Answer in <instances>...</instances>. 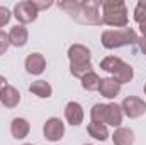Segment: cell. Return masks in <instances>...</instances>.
Wrapping results in <instances>:
<instances>
[{"mask_svg":"<svg viewBox=\"0 0 146 145\" xmlns=\"http://www.w3.org/2000/svg\"><path fill=\"white\" fill-rule=\"evenodd\" d=\"M10 17H12L10 10H9L7 7H2V5H0V28H3V26L10 21Z\"/></svg>","mask_w":146,"mask_h":145,"instance_id":"obj_22","label":"cell"},{"mask_svg":"<svg viewBox=\"0 0 146 145\" xmlns=\"http://www.w3.org/2000/svg\"><path fill=\"white\" fill-rule=\"evenodd\" d=\"M24 145H33V144H24Z\"/></svg>","mask_w":146,"mask_h":145,"instance_id":"obj_29","label":"cell"},{"mask_svg":"<svg viewBox=\"0 0 146 145\" xmlns=\"http://www.w3.org/2000/svg\"><path fill=\"white\" fill-rule=\"evenodd\" d=\"M139 31H141V34H143V38H146V17H143L139 22Z\"/></svg>","mask_w":146,"mask_h":145,"instance_id":"obj_24","label":"cell"},{"mask_svg":"<svg viewBox=\"0 0 146 145\" xmlns=\"http://www.w3.org/2000/svg\"><path fill=\"white\" fill-rule=\"evenodd\" d=\"M139 38L134 29L131 28H122V29H109L102 33V46L107 50L121 48V46H129L138 43Z\"/></svg>","mask_w":146,"mask_h":145,"instance_id":"obj_4","label":"cell"},{"mask_svg":"<svg viewBox=\"0 0 146 145\" xmlns=\"http://www.w3.org/2000/svg\"><path fill=\"white\" fill-rule=\"evenodd\" d=\"M37 14H39V10L36 9V5H34L33 0L19 2V3H15V7H14V15H15V19H17L22 26H24V24H29V22H33V21H36Z\"/></svg>","mask_w":146,"mask_h":145,"instance_id":"obj_5","label":"cell"},{"mask_svg":"<svg viewBox=\"0 0 146 145\" xmlns=\"http://www.w3.org/2000/svg\"><path fill=\"white\" fill-rule=\"evenodd\" d=\"M133 77H134V70H133V67H131L129 63H126V62L117 68V72L112 73V79H114V80H117L121 85H122V84L131 82V80H133Z\"/></svg>","mask_w":146,"mask_h":145,"instance_id":"obj_18","label":"cell"},{"mask_svg":"<svg viewBox=\"0 0 146 145\" xmlns=\"http://www.w3.org/2000/svg\"><path fill=\"white\" fill-rule=\"evenodd\" d=\"M5 85H7V79H5L3 75H0V91H2Z\"/></svg>","mask_w":146,"mask_h":145,"instance_id":"obj_26","label":"cell"},{"mask_svg":"<svg viewBox=\"0 0 146 145\" xmlns=\"http://www.w3.org/2000/svg\"><path fill=\"white\" fill-rule=\"evenodd\" d=\"M29 132H31V125H29V121L26 118H14L12 119V123H10V133H12L14 138L22 140V138H26L29 135Z\"/></svg>","mask_w":146,"mask_h":145,"instance_id":"obj_12","label":"cell"},{"mask_svg":"<svg viewBox=\"0 0 146 145\" xmlns=\"http://www.w3.org/2000/svg\"><path fill=\"white\" fill-rule=\"evenodd\" d=\"M136 7H139V9H141V10H145V12H146V0H139V2H138V5H136Z\"/></svg>","mask_w":146,"mask_h":145,"instance_id":"obj_27","label":"cell"},{"mask_svg":"<svg viewBox=\"0 0 146 145\" xmlns=\"http://www.w3.org/2000/svg\"><path fill=\"white\" fill-rule=\"evenodd\" d=\"M42 133H44L46 140L60 142L65 135V123L60 118H49V119H46V123L42 126Z\"/></svg>","mask_w":146,"mask_h":145,"instance_id":"obj_7","label":"cell"},{"mask_svg":"<svg viewBox=\"0 0 146 145\" xmlns=\"http://www.w3.org/2000/svg\"><path fill=\"white\" fill-rule=\"evenodd\" d=\"M145 94H146V84H145Z\"/></svg>","mask_w":146,"mask_h":145,"instance_id":"obj_28","label":"cell"},{"mask_svg":"<svg viewBox=\"0 0 146 145\" xmlns=\"http://www.w3.org/2000/svg\"><path fill=\"white\" fill-rule=\"evenodd\" d=\"M29 92H33L37 97L48 99V97H51V94H53V87H51L49 82H46V80H36V82H33V84L29 85Z\"/></svg>","mask_w":146,"mask_h":145,"instance_id":"obj_16","label":"cell"},{"mask_svg":"<svg viewBox=\"0 0 146 145\" xmlns=\"http://www.w3.org/2000/svg\"><path fill=\"white\" fill-rule=\"evenodd\" d=\"M99 85H100V77L97 75V73L94 72H88L83 79H82V87L85 89V91H99Z\"/></svg>","mask_w":146,"mask_h":145,"instance_id":"obj_19","label":"cell"},{"mask_svg":"<svg viewBox=\"0 0 146 145\" xmlns=\"http://www.w3.org/2000/svg\"><path fill=\"white\" fill-rule=\"evenodd\" d=\"M138 46H139V50L146 55V38H141V39L138 41Z\"/></svg>","mask_w":146,"mask_h":145,"instance_id":"obj_25","label":"cell"},{"mask_svg":"<svg viewBox=\"0 0 146 145\" xmlns=\"http://www.w3.org/2000/svg\"><path fill=\"white\" fill-rule=\"evenodd\" d=\"M9 39H10V44H12V46L22 48V46H26V43H27V39H29V33H27V29H26L22 24H17V26H14V28L10 29Z\"/></svg>","mask_w":146,"mask_h":145,"instance_id":"obj_14","label":"cell"},{"mask_svg":"<svg viewBox=\"0 0 146 145\" xmlns=\"http://www.w3.org/2000/svg\"><path fill=\"white\" fill-rule=\"evenodd\" d=\"M114 145H134V132L131 128L119 126L112 135Z\"/></svg>","mask_w":146,"mask_h":145,"instance_id":"obj_15","label":"cell"},{"mask_svg":"<svg viewBox=\"0 0 146 145\" xmlns=\"http://www.w3.org/2000/svg\"><path fill=\"white\" fill-rule=\"evenodd\" d=\"M9 46H10L9 34H7V33H3V31L0 29V55H3V53L9 50Z\"/></svg>","mask_w":146,"mask_h":145,"instance_id":"obj_21","label":"cell"},{"mask_svg":"<svg viewBox=\"0 0 146 145\" xmlns=\"http://www.w3.org/2000/svg\"><path fill=\"white\" fill-rule=\"evenodd\" d=\"M26 70L33 75H41L46 68V58L41 53H31L26 58Z\"/></svg>","mask_w":146,"mask_h":145,"instance_id":"obj_11","label":"cell"},{"mask_svg":"<svg viewBox=\"0 0 146 145\" xmlns=\"http://www.w3.org/2000/svg\"><path fill=\"white\" fill-rule=\"evenodd\" d=\"M99 2H92V0H85V2H76V0H66V2H60V9L66 10L68 15L73 21L80 22V24H87V26H99L102 24V17L99 14Z\"/></svg>","mask_w":146,"mask_h":145,"instance_id":"obj_1","label":"cell"},{"mask_svg":"<svg viewBox=\"0 0 146 145\" xmlns=\"http://www.w3.org/2000/svg\"><path fill=\"white\" fill-rule=\"evenodd\" d=\"M99 92H100V96H104L107 99H114L121 92V84L117 80H114L112 77H109V79H100Z\"/></svg>","mask_w":146,"mask_h":145,"instance_id":"obj_13","label":"cell"},{"mask_svg":"<svg viewBox=\"0 0 146 145\" xmlns=\"http://www.w3.org/2000/svg\"><path fill=\"white\" fill-rule=\"evenodd\" d=\"M122 109L115 103H109V104H95L90 109V118L95 123H102V125H109V126H115L119 128L122 123Z\"/></svg>","mask_w":146,"mask_h":145,"instance_id":"obj_3","label":"cell"},{"mask_svg":"<svg viewBox=\"0 0 146 145\" xmlns=\"http://www.w3.org/2000/svg\"><path fill=\"white\" fill-rule=\"evenodd\" d=\"M121 109H122V114H126L131 119H136V118H141L146 113V103L138 96H127L122 101Z\"/></svg>","mask_w":146,"mask_h":145,"instance_id":"obj_6","label":"cell"},{"mask_svg":"<svg viewBox=\"0 0 146 145\" xmlns=\"http://www.w3.org/2000/svg\"><path fill=\"white\" fill-rule=\"evenodd\" d=\"M33 2H34L37 10H44V9H49L53 5V2H37V0H33Z\"/></svg>","mask_w":146,"mask_h":145,"instance_id":"obj_23","label":"cell"},{"mask_svg":"<svg viewBox=\"0 0 146 145\" xmlns=\"http://www.w3.org/2000/svg\"><path fill=\"white\" fill-rule=\"evenodd\" d=\"M102 5V24L112 28H127V5L122 0H106Z\"/></svg>","mask_w":146,"mask_h":145,"instance_id":"obj_2","label":"cell"},{"mask_svg":"<svg viewBox=\"0 0 146 145\" xmlns=\"http://www.w3.org/2000/svg\"><path fill=\"white\" fill-rule=\"evenodd\" d=\"M87 132H88V135H90L92 138L100 140V142H104V140H107V138H109V130H107V126H106V125H102V123L90 121V123H88V126H87Z\"/></svg>","mask_w":146,"mask_h":145,"instance_id":"obj_17","label":"cell"},{"mask_svg":"<svg viewBox=\"0 0 146 145\" xmlns=\"http://www.w3.org/2000/svg\"><path fill=\"white\" fill-rule=\"evenodd\" d=\"M83 116H85V113H83V108H82L80 103L70 101V103L65 106V118H66V121H68L72 126L82 125V123H83Z\"/></svg>","mask_w":146,"mask_h":145,"instance_id":"obj_9","label":"cell"},{"mask_svg":"<svg viewBox=\"0 0 146 145\" xmlns=\"http://www.w3.org/2000/svg\"><path fill=\"white\" fill-rule=\"evenodd\" d=\"M90 58H92V53L87 46L83 44H72L68 48V60L73 65H82V63H90Z\"/></svg>","mask_w":146,"mask_h":145,"instance_id":"obj_8","label":"cell"},{"mask_svg":"<svg viewBox=\"0 0 146 145\" xmlns=\"http://www.w3.org/2000/svg\"><path fill=\"white\" fill-rule=\"evenodd\" d=\"M122 63H124V62H122L119 56H106V58L100 62V68L106 70V72H109V73H114V72H117V68H119Z\"/></svg>","mask_w":146,"mask_h":145,"instance_id":"obj_20","label":"cell"},{"mask_svg":"<svg viewBox=\"0 0 146 145\" xmlns=\"http://www.w3.org/2000/svg\"><path fill=\"white\" fill-rule=\"evenodd\" d=\"M0 103L5 106V108H15L19 103H21V92L14 87V85H5L2 91H0Z\"/></svg>","mask_w":146,"mask_h":145,"instance_id":"obj_10","label":"cell"},{"mask_svg":"<svg viewBox=\"0 0 146 145\" xmlns=\"http://www.w3.org/2000/svg\"><path fill=\"white\" fill-rule=\"evenodd\" d=\"M85 145H92V144H85Z\"/></svg>","mask_w":146,"mask_h":145,"instance_id":"obj_30","label":"cell"}]
</instances>
